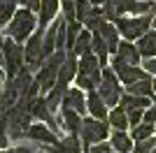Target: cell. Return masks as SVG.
I'll return each mask as SVG.
<instances>
[{"label": "cell", "mask_w": 156, "mask_h": 153, "mask_svg": "<svg viewBox=\"0 0 156 153\" xmlns=\"http://www.w3.org/2000/svg\"><path fill=\"white\" fill-rule=\"evenodd\" d=\"M35 25H37L35 12L26 9V7H21V9L14 12L12 21H9V25H7V35H9V39H14L16 44H21V42H28V37L37 30Z\"/></svg>", "instance_id": "1"}, {"label": "cell", "mask_w": 156, "mask_h": 153, "mask_svg": "<svg viewBox=\"0 0 156 153\" xmlns=\"http://www.w3.org/2000/svg\"><path fill=\"white\" fill-rule=\"evenodd\" d=\"M65 51H54L51 56L47 58L44 63H42V67H40V72H37V76H35V81H37V86H40V90L42 93H49V90L56 86V79H58V70H61V65L65 63Z\"/></svg>", "instance_id": "2"}, {"label": "cell", "mask_w": 156, "mask_h": 153, "mask_svg": "<svg viewBox=\"0 0 156 153\" xmlns=\"http://www.w3.org/2000/svg\"><path fill=\"white\" fill-rule=\"evenodd\" d=\"M110 134V123L107 121H98V118H82V130H79V141H82V148L89 151L93 144H100V141L107 139Z\"/></svg>", "instance_id": "3"}, {"label": "cell", "mask_w": 156, "mask_h": 153, "mask_svg": "<svg viewBox=\"0 0 156 153\" xmlns=\"http://www.w3.org/2000/svg\"><path fill=\"white\" fill-rule=\"evenodd\" d=\"M114 25H117V30L126 37V42H130V39H140L144 32L149 30L151 16H149V14H142V16H130V19H128V16H121L119 21H114Z\"/></svg>", "instance_id": "4"}, {"label": "cell", "mask_w": 156, "mask_h": 153, "mask_svg": "<svg viewBox=\"0 0 156 153\" xmlns=\"http://www.w3.org/2000/svg\"><path fill=\"white\" fill-rule=\"evenodd\" d=\"M98 95L103 97V102L107 107H119V100H121V86H119L117 74L110 70V67H103V76H100V83H98Z\"/></svg>", "instance_id": "5"}, {"label": "cell", "mask_w": 156, "mask_h": 153, "mask_svg": "<svg viewBox=\"0 0 156 153\" xmlns=\"http://www.w3.org/2000/svg\"><path fill=\"white\" fill-rule=\"evenodd\" d=\"M2 56H5V70H7V76L9 79H14V76L19 74L21 70H23V46L16 44L14 39L7 37L5 44H2Z\"/></svg>", "instance_id": "6"}, {"label": "cell", "mask_w": 156, "mask_h": 153, "mask_svg": "<svg viewBox=\"0 0 156 153\" xmlns=\"http://www.w3.org/2000/svg\"><path fill=\"white\" fill-rule=\"evenodd\" d=\"M42 37H44V30H35L28 37L26 46H23V58L28 63V70H35L37 65L44 63V58H42Z\"/></svg>", "instance_id": "7"}, {"label": "cell", "mask_w": 156, "mask_h": 153, "mask_svg": "<svg viewBox=\"0 0 156 153\" xmlns=\"http://www.w3.org/2000/svg\"><path fill=\"white\" fill-rule=\"evenodd\" d=\"M112 72L117 74V79L124 83V86H130V83H135V81H140V79H144V76H149L142 67H137V65H126V63H121L117 56L112 60Z\"/></svg>", "instance_id": "8"}, {"label": "cell", "mask_w": 156, "mask_h": 153, "mask_svg": "<svg viewBox=\"0 0 156 153\" xmlns=\"http://www.w3.org/2000/svg\"><path fill=\"white\" fill-rule=\"evenodd\" d=\"M28 139L37 141V144H42V146H51V144H58V134H54L49 127L44 125V123H33L30 127H28Z\"/></svg>", "instance_id": "9"}, {"label": "cell", "mask_w": 156, "mask_h": 153, "mask_svg": "<svg viewBox=\"0 0 156 153\" xmlns=\"http://www.w3.org/2000/svg\"><path fill=\"white\" fill-rule=\"evenodd\" d=\"M77 70H79V60L75 58V53L72 56L65 58V63L61 65V70H58V79H56V86H61V88H65L68 83L77 76Z\"/></svg>", "instance_id": "10"}, {"label": "cell", "mask_w": 156, "mask_h": 153, "mask_svg": "<svg viewBox=\"0 0 156 153\" xmlns=\"http://www.w3.org/2000/svg\"><path fill=\"white\" fill-rule=\"evenodd\" d=\"M86 111H91V118H98V121H105L107 118V104L103 102V97L98 95V90H89L86 95Z\"/></svg>", "instance_id": "11"}, {"label": "cell", "mask_w": 156, "mask_h": 153, "mask_svg": "<svg viewBox=\"0 0 156 153\" xmlns=\"http://www.w3.org/2000/svg\"><path fill=\"white\" fill-rule=\"evenodd\" d=\"M63 107L72 109V111H77L79 116L86 111V97L82 93V88H68L63 95Z\"/></svg>", "instance_id": "12"}, {"label": "cell", "mask_w": 156, "mask_h": 153, "mask_svg": "<svg viewBox=\"0 0 156 153\" xmlns=\"http://www.w3.org/2000/svg\"><path fill=\"white\" fill-rule=\"evenodd\" d=\"M96 32L105 39V44H107V51H110V53H117V49H119V30H117V25L110 23V21H105V23L100 25Z\"/></svg>", "instance_id": "13"}, {"label": "cell", "mask_w": 156, "mask_h": 153, "mask_svg": "<svg viewBox=\"0 0 156 153\" xmlns=\"http://www.w3.org/2000/svg\"><path fill=\"white\" fill-rule=\"evenodd\" d=\"M110 146H112V151H117V153H133L135 141L130 139V134H128V132L114 130V132L110 134Z\"/></svg>", "instance_id": "14"}, {"label": "cell", "mask_w": 156, "mask_h": 153, "mask_svg": "<svg viewBox=\"0 0 156 153\" xmlns=\"http://www.w3.org/2000/svg\"><path fill=\"white\" fill-rule=\"evenodd\" d=\"M117 58L121 60V63H126V65H137L140 63V51H137V46L135 44H130V42H119V49H117Z\"/></svg>", "instance_id": "15"}, {"label": "cell", "mask_w": 156, "mask_h": 153, "mask_svg": "<svg viewBox=\"0 0 156 153\" xmlns=\"http://www.w3.org/2000/svg\"><path fill=\"white\" fill-rule=\"evenodd\" d=\"M61 123H63V127L68 130V134H77V137H79V130H82V116H79L77 111H72V109L63 107Z\"/></svg>", "instance_id": "16"}, {"label": "cell", "mask_w": 156, "mask_h": 153, "mask_svg": "<svg viewBox=\"0 0 156 153\" xmlns=\"http://www.w3.org/2000/svg\"><path fill=\"white\" fill-rule=\"evenodd\" d=\"M137 51L144 58H156V30H147L137 39Z\"/></svg>", "instance_id": "17"}, {"label": "cell", "mask_w": 156, "mask_h": 153, "mask_svg": "<svg viewBox=\"0 0 156 153\" xmlns=\"http://www.w3.org/2000/svg\"><path fill=\"white\" fill-rule=\"evenodd\" d=\"M126 90H128V95H137V97H154V86H151V79L149 76H144V79H140V81L130 83V86H126Z\"/></svg>", "instance_id": "18"}, {"label": "cell", "mask_w": 156, "mask_h": 153, "mask_svg": "<svg viewBox=\"0 0 156 153\" xmlns=\"http://www.w3.org/2000/svg\"><path fill=\"white\" fill-rule=\"evenodd\" d=\"M119 107L124 109V111H133V109H149V97H137V95H121L119 100Z\"/></svg>", "instance_id": "19"}, {"label": "cell", "mask_w": 156, "mask_h": 153, "mask_svg": "<svg viewBox=\"0 0 156 153\" xmlns=\"http://www.w3.org/2000/svg\"><path fill=\"white\" fill-rule=\"evenodd\" d=\"M58 12V0H40V28H44Z\"/></svg>", "instance_id": "20"}, {"label": "cell", "mask_w": 156, "mask_h": 153, "mask_svg": "<svg viewBox=\"0 0 156 153\" xmlns=\"http://www.w3.org/2000/svg\"><path fill=\"white\" fill-rule=\"evenodd\" d=\"M107 123H110L114 130H121V132H126V130L130 127L128 125V116H126V111L121 107H114L110 114H107Z\"/></svg>", "instance_id": "21"}, {"label": "cell", "mask_w": 156, "mask_h": 153, "mask_svg": "<svg viewBox=\"0 0 156 153\" xmlns=\"http://www.w3.org/2000/svg\"><path fill=\"white\" fill-rule=\"evenodd\" d=\"M72 53L75 56H86V53H91V32L89 30H82L79 32L77 42H75V46H72Z\"/></svg>", "instance_id": "22"}, {"label": "cell", "mask_w": 156, "mask_h": 153, "mask_svg": "<svg viewBox=\"0 0 156 153\" xmlns=\"http://www.w3.org/2000/svg\"><path fill=\"white\" fill-rule=\"evenodd\" d=\"M154 130H156L154 123H140V125L130 127V139L133 141H144V139H149L151 134H154Z\"/></svg>", "instance_id": "23"}, {"label": "cell", "mask_w": 156, "mask_h": 153, "mask_svg": "<svg viewBox=\"0 0 156 153\" xmlns=\"http://www.w3.org/2000/svg\"><path fill=\"white\" fill-rule=\"evenodd\" d=\"M79 32H82V23L79 21H65V49H70L72 51V46H75V42H77V37H79Z\"/></svg>", "instance_id": "24"}, {"label": "cell", "mask_w": 156, "mask_h": 153, "mask_svg": "<svg viewBox=\"0 0 156 153\" xmlns=\"http://www.w3.org/2000/svg\"><path fill=\"white\" fill-rule=\"evenodd\" d=\"M16 0H0V25H5L12 21L14 12H16Z\"/></svg>", "instance_id": "25"}, {"label": "cell", "mask_w": 156, "mask_h": 153, "mask_svg": "<svg viewBox=\"0 0 156 153\" xmlns=\"http://www.w3.org/2000/svg\"><path fill=\"white\" fill-rule=\"evenodd\" d=\"M91 14H93V7H91L89 0H75V21L84 23Z\"/></svg>", "instance_id": "26"}, {"label": "cell", "mask_w": 156, "mask_h": 153, "mask_svg": "<svg viewBox=\"0 0 156 153\" xmlns=\"http://www.w3.org/2000/svg\"><path fill=\"white\" fill-rule=\"evenodd\" d=\"M154 148H156V134H151L149 139H144V141H135L133 153H151Z\"/></svg>", "instance_id": "27"}, {"label": "cell", "mask_w": 156, "mask_h": 153, "mask_svg": "<svg viewBox=\"0 0 156 153\" xmlns=\"http://www.w3.org/2000/svg\"><path fill=\"white\" fill-rule=\"evenodd\" d=\"M61 7H63V19L68 23L75 21V0H61Z\"/></svg>", "instance_id": "28"}, {"label": "cell", "mask_w": 156, "mask_h": 153, "mask_svg": "<svg viewBox=\"0 0 156 153\" xmlns=\"http://www.w3.org/2000/svg\"><path fill=\"white\" fill-rule=\"evenodd\" d=\"M7 141H9V134H7V118H5V114H0V151L7 148Z\"/></svg>", "instance_id": "29"}, {"label": "cell", "mask_w": 156, "mask_h": 153, "mask_svg": "<svg viewBox=\"0 0 156 153\" xmlns=\"http://www.w3.org/2000/svg\"><path fill=\"white\" fill-rule=\"evenodd\" d=\"M126 116H128V125L135 127V125H140V123H142L144 109H133V111H126Z\"/></svg>", "instance_id": "30"}, {"label": "cell", "mask_w": 156, "mask_h": 153, "mask_svg": "<svg viewBox=\"0 0 156 153\" xmlns=\"http://www.w3.org/2000/svg\"><path fill=\"white\" fill-rule=\"evenodd\" d=\"M86 153H112V146H110V141H100V144H93Z\"/></svg>", "instance_id": "31"}, {"label": "cell", "mask_w": 156, "mask_h": 153, "mask_svg": "<svg viewBox=\"0 0 156 153\" xmlns=\"http://www.w3.org/2000/svg\"><path fill=\"white\" fill-rule=\"evenodd\" d=\"M142 123H154L156 125V104H151L149 109H144V118Z\"/></svg>", "instance_id": "32"}, {"label": "cell", "mask_w": 156, "mask_h": 153, "mask_svg": "<svg viewBox=\"0 0 156 153\" xmlns=\"http://www.w3.org/2000/svg\"><path fill=\"white\" fill-rule=\"evenodd\" d=\"M0 153H37L33 146H14V148H2Z\"/></svg>", "instance_id": "33"}, {"label": "cell", "mask_w": 156, "mask_h": 153, "mask_svg": "<svg viewBox=\"0 0 156 153\" xmlns=\"http://www.w3.org/2000/svg\"><path fill=\"white\" fill-rule=\"evenodd\" d=\"M144 72L147 74H156V58H144Z\"/></svg>", "instance_id": "34"}, {"label": "cell", "mask_w": 156, "mask_h": 153, "mask_svg": "<svg viewBox=\"0 0 156 153\" xmlns=\"http://www.w3.org/2000/svg\"><path fill=\"white\" fill-rule=\"evenodd\" d=\"M2 44H5V39L0 35V65H5V56H2Z\"/></svg>", "instance_id": "35"}, {"label": "cell", "mask_w": 156, "mask_h": 153, "mask_svg": "<svg viewBox=\"0 0 156 153\" xmlns=\"http://www.w3.org/2000/svg\"><path fill=\"white\" fill-rule=\"evenodd\" d=\"M89 2H91V5H105L107 0H89Z\"/></svg>", "instance_id": "36"}, {"label": "cell", "mask_w": 156, "mask_h": 153, "mask_svg": "<svg viewBox=\"0 0 156 153\" xmlns=\"http://www.w3.org/2000/svg\"><path fill=\"white\" fill-rule=\"evenodd\" d=\"M151 86H154V97H156V79L151 81Z\"/></svg>", "instance_id": "37"}, {"label": "cell", "mask_w": 156, "mask_h": 153, "mask_svg": "<svg viewBox=\"0 0 156 153\" xmlns=\"http://www.w3.org/2000/svg\"><path fill=\"white\" fill-rule=\"evenodd\" d=\"M151 23H154V28H156V16H154V19H151Z\"/></svg>", "instance_id": "38"}, {"label": "cell", "mask_w": 156, "mask_h": 153, "mask_svg": "<svg viewBox=\"0 0 156 153\" xmlns=\"http://www.w3.org/2000/svg\"><path fill=\"white\" fill-rule=\"evenodd\" d=\"M151 153H156V148H154V151H151Z\"/></svg>", "instance_id": "39"}]
</instances>
